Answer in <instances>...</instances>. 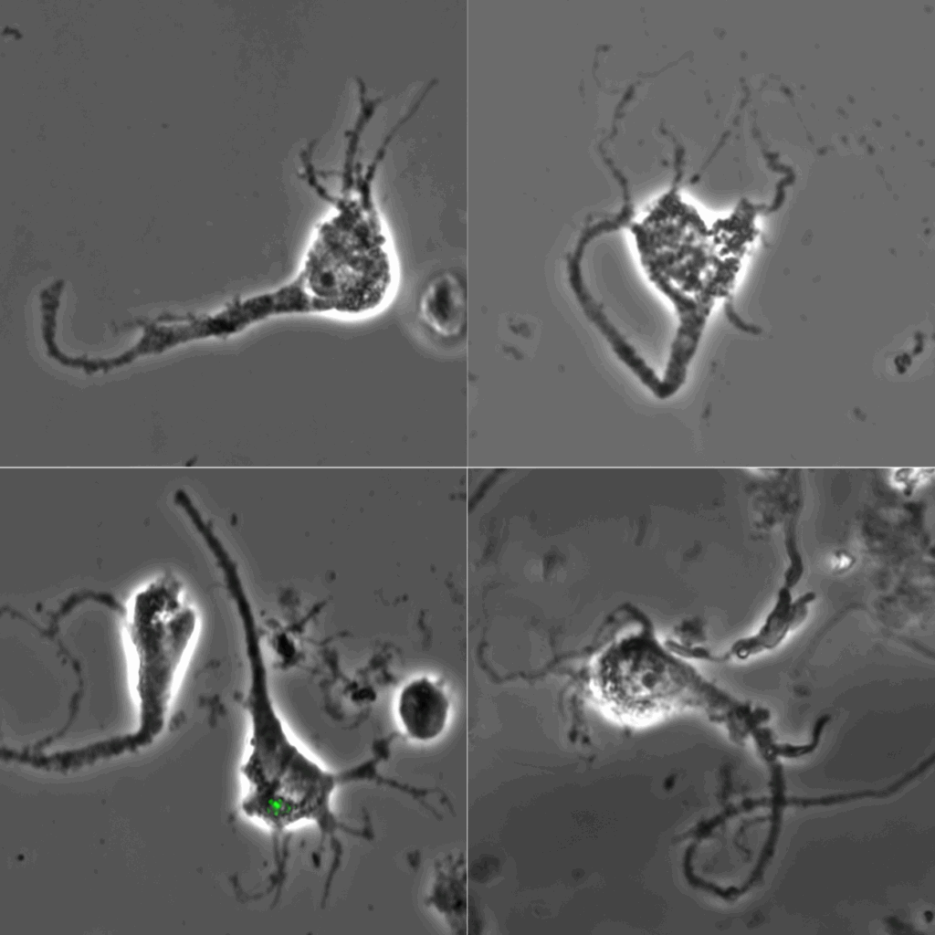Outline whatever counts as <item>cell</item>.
Returning a JSON list of instances; mask_svg holds the SVG:
<instances>
[{
  "label": "cell",
  "instance_id": "obj_3",
  "mask_svg": "<svg viewBox=\"0 0 935 935\" xmlns=\"http://www.w3.org/2000/svg\"><path fill=\"white\" fill-rule=\"evenodd\" d=\"M424 322L444 337L458 335L466 323V293L458 278L450 273L436 276L420 299Z\"/></svg>",
  "mask_w": 935,
  "mask_h": 935
},
{
  "label": "cell",
  "instance_id": "obj_4",
  "mask_svg": "<svg viewBox=\"0 0 935 935\" xmlns=\"http://www.w3.org/2000/svg\"><path fill=\"white\" fill-rule=\"evenodd\" d=\"M814 599L815 594L808 592L793 602L790 589L785 586L781 588L776 604L758 634L736 643V655L741 658H746L763 650L775 648L791 628L805 619L808 613L807 605Z\"/></svg>",
  "mask_w": 935,
  "mask_h": 935
},
{
  "label": "cell",
  "instance_id": "obj_2",
  "mask_svg": "<svg viewBox=\"0 0 935 935\" xmlns=\"http://www.w3.org/2000/svg\"><path fill=\"white\" fill-rule=\"evenodd\" d=\"M449 702L441 688L427 678L406 685L399 697L398 715L407 733L414 739L426 741L444 730Z\"/></svg>",
  "mask_w": 935,
  "mask_h": 935
},
{
  "label": "cell",
  "instance_id": "obj_1",
  "mask_svg": "<svg viewBox=\"0 0 935 935\" xmlns=\"http://www.w3.org/2000/svg\"><path fill=\"white\" fill-rule=\"evenodd\" d=\"M250 732L248 752L241 765L246 793L240 808L278 837L304 822L316 823L324 841L335 840L339 824L331 797L340 784L351 782L349 769L332 772L320 766L290 739L273 700L252 703L247 709Z\"/></svg>",
  "mask_w": 935,
  "mask_h": 935
}]
</instances>
